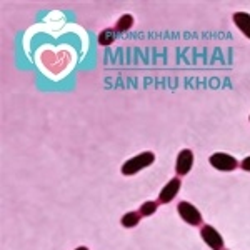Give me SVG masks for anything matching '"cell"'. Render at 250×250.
Instances as JSON below:
<instances>
[{"label":"cell","instance_id":"1","mask_svg":"<svg viewBox=\"0 0 250 250\" xmlns=\"http://www.w3.org/2000/svg\"><path fill=\"white\" fill-rule=\"evenodd\" d=\"M155 162V155L152 152H142V154L132 157L130 160H127L124 165H122V173L124 175H135L137 172H140L142 168L148 167Z\"/></svg>","mask_w":250,"mask_h":250},{"label":"cell","instance_id":"2","mask_svg":"<svg viewBox=\"0 0 250 250\" xmlns=\"http://www.w3.org/2000/svg\"><path fill=\"white\" fill-rule=\"evenodd\" d=\"M208 162H210L213 168H217V170H220V172H232L239 167V162H237L235 157L224 154V152L213 154L210 159H208Z\"/></svg>","mask_w":250,"mask_h":250},{"label":"cell","instance_id":"3","mask_svg":"<svg viewBox=\"0 0 250 250\" xmlns=\"http://www.w3.org/2000/svg\"><path fill=\"white\" fill-rule=\"evenodd\" d=\"M177 212H179V215L182 217L187 224H190V225H200V224H202V215H200V212L197 210L192 204L179 202V205H177Z\"/></svg>","mask_w":250,"mask_h":250},{"label":"cell","instance_id":"4","mask_svg":"<svg viewBox=\"0 0 250 250\" xmlns=\"http://www.w3.org/2000/svg\"><path fill=\"white\" fill-rule=\"evenodd\" d=\"M200 235H202L204 242L212 250H222V249H224V239H222V235L212 227V225H204L202 230H200Z\"/></svg>","mask_w":250,"mask_h":250},{"label":"cell","instance_id":"5","mask_svg":"<svg viewBox=\"0 0 250 250\" xmlns=\"http://www.w3.org/2000/svg\"><path fill=\"white\" fill-rule=\"evenodd\" d=\"M192 165H193V154H192V150L185 148V150H182L177 155V165H175L177 175H180V177L187 175V173L192 170Z\"/></svg>","mask_w":250,"mask_h":250},{"label":"cell","instance_id":"6","mask_svg":"<svg viewBox=\"0 0 250 250\" xmlns=\"http://www.w3.org/2000/svg\"><path fill=\"white\" fill-rule=\"evenodd\" d=\"M180 187H182V182H180V179H172L170 182H168L162 188V192H160L159 204H168V202H172V200L177 197V193H179Z\"/></svg>","mask_w":250,"mask_h":250},{"label":"cell","instance_id":"7","mask_svg":"<svg viewBox=\"0 0 250 250\" xmlns=\"http://www.w3.org/2000/svg\"><path fill=\"white\" fill-rule=\"evenodd\" d=\"M232 19H233V23L237 25V29H239L247 39H250V15L247 12H235Z\"/></svg>","mask_w":250,"mask_h":250},{"label":"cell","instance_id":"8","mask_svg":"<svg viewBox=\"0 0 250 250\" xmlns=\"http://www.w3.org/2000/svg\"><path fill=\"white\" fill-rule=\"evenodd\" d=\"M132 25H134V17L125 14L119 19V22L115 23V32H127L132 29Z\"/></svg>","mask_w":250,"mask_h":250},{"label":"cell","instance_id":"9","mask_svg":"<svg viewBox=\"0 0 250 250\" xmlns=\"http://www.w3.org/2000/svg\"><path fill=\"white\" fill-rule=\"evenodd\" d=\"M115 37H117V32L114 29H105V30L100 32L99 43L100 45H110V43L115 42Z\"/></svg>","mask_w":250,"mask_h":250},{"label":"cell","instance_id":"10","mask_svg":"<svg viewBox=\"0 0 250 250\" xmlns=\"http://www.w3.org/2000/svg\"><path fill=\"white\" fill-rule=\"evenodd\" d=\"M140 213L139 212H128V213H125V215L122 217V225L125 229H132V227H135L137 224L140 222Z\"/></svg>","mask_w":250,"mask_h":250},{"label":"cell","instance_id":"11","mask_svg":"<svg viewBox=\"0 0 250 250\" xmlns=\"http://www.w3.org/2000/svg\"><path fill=\"white\" fill-rule=\"evenodd\" d=\"M157 207H159V202H145V204H142V207H140L139 213L142 217L154 215V213L157 212Z\"/></svg>","mask_w":250,"mask_h":250},{"label":"cell","instance_id":"12","mask_svg":"<svg viewBox=\"0 0 250 250\" xmlns=\"http://www.w3.org/2000/svg\"><path fill=\"white\" fill-rule=\"evenodd\" d=\"M240 167L244 168L245 172H250V157H245L244 160L240 162Z\"/></svg>","mask_w":250,"mask_h":250},{"label":"cell","instance_id":"13","mask_svg":"<svg viewBox=\"0 0 250 250\" xmlns=\"http://www.w3.org/2000/svg\"><path fill=\"white\" fill-rule=\"evenodd\" d=\"M75 250H88L87 247H79V249H75Z\"/></svg>","mask_w":250,"mask_h":250}]
</instances>
